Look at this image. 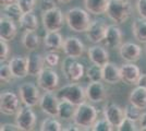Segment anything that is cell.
I'll return each instance as SVG.
<instances>
[{"label":"cell","mask_w":146,"mask_h":131,"mask_svg":"<svg viewBox=\"0 0 146 131\" xmlns=\"http://www.w3.org/2000/svg\"><path fill=\"white\" fill-rule=\"evenodd\" d=\"M87 10L81 8H72L66 12V22L70 30L76 33H85L92 23L91 17Z\"/></svg>","instance_id":"cell-1"},{"label":"cell","mask_w":146,"mask_h":131,"mask_svg":"<svg viewBox=\"0 0 146 131\" xmlns=\"http://www.w3.org/2000/svg\"><path fill=\"white\" fill-rule=\"evenodd\" d=\"M106 14L116 24H122L131 15V5L125 0H109Z\"/></svg>","instance_id":"cell-2"},{"label":"cell","mask_w":146,"mask_h":131,"mask_svg":"<svg viewBox=\"0 0 146 131\" xmlns=\"http://www.w3.org/2000/svg\"><path fill=\"white\" fill-rule=\"evenodd\" d=\"M74 124H76L83 129H90L97 120V109L90 103H82L76 106L74 114Z\"/></svg>","instance_id":"cell-3"},{"label":"cell","mask_w":146,"mask_h":131,"mask_svg":"<svg viewBox=\"0 0 146 131\" xmlns=\"http://www.w3.org/2000/svg\"><path fill=\"white\" fill-rule=\"evenodd\" d=\"M56 95L58 96L59 100H67L76 106L84 103L87 98L85 88L78 84L76 82H71L70 84L60 87L57 91Z\"/></svg>","instance_id":"cell-4"},{"label":"cell","mask_w":146,"mask_h":131,"mask_svg":"<svg viewBox=\"0 0 146 131\" xmlns=\"http://www.w3.org/2000/svg\"><path fill=\"white\" fill-rule=\"evenodd\" d=\"M78 58L67 56L63 60L61 70L69 82H79L85 74L84 65L76 60Z\"/></svg>","instance_id":"cell-5"},{"label":"cell","mask_w":146,"mask_h":131,"mask_svg":"<svg viewBox=\"0 0 146 131\" xmlns=\"http://www.w3.org/2000/svg\"><path fill=\"white\" fill-rule=\"evenodd\" d=\"M43 25L47 32L60 31L63 26V23L66 21V18L63 17V13L58 7H56L51 10L45 11L42 17Z\"/></svg>","instance_id":"cell-6"},{"label":"cell","mask_w":146,"mask_h":131,"mask_svg":"<svg viewBox=\"0 0 146 131\" xmlns=\"http://www.w3.org/2000/svg\"><path fill=\"white\" fill-rule=\"evenodd\" d=\"M59 75L51 68H45L37 76V85L45 92H54L59 86Z\"/></svg>","instance_id":"cell-7"},{"label":"cell","mask_w":146,"mask_h":131,"mask_svg":"<svg viewBox=\"0 0 146 131\" xmlns=\"http://www.w3.org/2000/svg\"><path fill=\"white\" fill-rule=\"evenodd\" d=\"M19 95H20L21 102L24 105L30 107H34L37 104H39V100L42 97L39 94V90L34 83H31V82L23 83L19 87Z\"/></svg>","instance_id":"cell-8"},{"label":"cell","mask_w":146,"mask_h":131,"mask_svg":"<svg viewBox=\"0 0 146 131\" xmlns=\"http://www.w3.org/2000/svg\"><path fill=\"white\" fill-rule=\"evenodd\" d=\"M20 100L18 95L11 91H5L0 94V112L3 115L11 116L19 112Z\"/></svg>","instance_id":"cell-9"},{"label":"cell","mask_w":146,"mask_h":131,"mask_svg":"<svg viewBox=\"0 0 146 131\" xmlns=\"http://www.w3.org/2000/svg\"><path fill=\"white\" fill-rule=\"evenodd\" d=\"M15 124L22 131H31L34 129L36 125V115L32 107L24 105V107L19 109L15 116Z\"/></svg>","instance_id":"cell-10"},{"label":"cell","mask_w":146,"mask_h":131,"mask_svg":"<svg viewBox=\"0 0 146 131\" xmlns=\"http://www.w3.org/2000/svg\"><path fill=\"white\" fill-rule=\"evenodd\" d=\"M108 26L103 20H94L92 21L90 27L85 32L87 39L93 44H99L105 41Z\"/></svg>","instance_id":"cell-11"},{"label":"cell","mask_w":146,"mask_h":131,"mask_svg":"<svg viewBox=\"0 0 146 131\" xmlns=\"http://www.w3.org/2000/svg\"><path fill=\"white\" fill-rule=\"evenodd\" d=\"M60 100L52 92H45L39 100V107L45 114L50 117H58Z\"/></svg>","instance_id":"cell-12"},{"label":"cell","mask_w":146,"mask_h":131,"mask_svg":"<svg viewBox=\"0 0 146 131\" xmlns=\"http://www.w3.org/2000/svg\"><path fill=\"white\" fill-rule=\"evenodd\" d=\"M84 49H85L84 44L76 36H68L63 41L62 50L69 57L80 58L84 54Z\"/></svg>","instance_id":"cell-13"},{"label":"cell","mask_w":146,"mask_h":131,"mask_svg":"<svg viewBox=\"0 0 146 131\" xmlns=\"http://www.w3.org/2000/svg\"><path fill=\"white\" fill-rule=\"evenodd\" d=\"M141 46L135 43L127 42L122 43V45L119 47V54L123 60L127 63H136L141 58Z\"/></svg>","instance_id":"cell-14"},{"label":"cell","mask_w":146,"mask_h":131,"mask_svg":"<svg viewBox=\"0 0 146 131\" xmlns=\"http://www.w3.org/2000/svg\"><path fill=\"white\" fill-rule=\"evenodd\" d=\"M104 116L111 125L113 126L115 129H117L122 122V120L125 118L124 110L120 106H118L117 104H113V103H109L105 106Z\"/></svg>","instance_id":"cell-15"},{"label":"cell","mask_w":146,"mask_h":131,"mask_svg":"<svg viewBox=\"0 0 146 131\" xmlns=\"http://www.w3.org/2000/svg\"><path fill=\"white\" fill-rule=\"evenodd\" d=\"M120 72H121L122 82L130 85H136L137 80L142 74L140 68L134 63H123L120 67Z\"/></svg>","instance_id":"cell-16"},{"label":"cell","mask_w":146,"mask_h":131,"mask_svg":"<svg viewBox=\"0 0 146 131\" xmlns=\"http://www.w3.org/2000/svg\"><path fill=\"white\" fill-rule=\"evenodd\" d=\"M9 66L12 70L14 78L23 79V78H26L27 75H30V73H29V60L25 57H13L9 61Z\"/></svg>","instance_id":"cell-17"},{"label":"cell","mask_w":146,"mask_h":131,"mask_svg":"<svg viewBox=\"0 0 146 131\" xmlns=\"http://www.w3.org/2000/svg\"><path fill=\"white\" fill-rule=\"evenodd\" d=\"M85 91L87 100L93 102V103H100V102L105 100L106 96H107L106 88L102 83V81L91 82L86 86Z\"/></svg>","instance_id":"cell-18"},{"label":"cell","mask_w":146,"mask_h":131,"mask_svg":"<svg viewBox=\"0 0 146 131\" xmlns=\"http://www.w3.org/2000/svg\"><path fill=\"white\" fill-rule=\"evenodd\" d=\"M87 55H88V59L92 61V63L98 65L100 67H104L106 63H109V54L103 46L94 45V46L90 47Z\"/></svg>","instance_id":"cell-19"},{"label":"cell","mask_w":146,"mask_h":131,"mask_svg":"<svg viewBox=\"0 0 146 131\" xmlns=\"http://www.w3.org/2000/svg\"><path fill=\"white\" fill-rule=\"evenodd\" d=\"M18 33V29L15 26V22L8 19L7 17H1L0 19V37L3 41L10 42L13 41Z\"/></svg>","instance_id":"cell-20"},{"label":"cell","mask_w":146,"mask_h":131,"mask_svg":"<svg viewBox=\"0 0 146 131\" xmlns=\"http://www.w3.org/2000/svg\"><path fill=\"white\" fill-rule=\"evenodd\" d=\"M105 45L111 49L119 48L122 45V32L117 25H109L105 37Z\"/></svg>","instance_id":"cell-21"},{"label":"cell","mask_w":146,"mask_h":131,"mask_svg":"<svg viewBox=\"0 0 146 131\" xmlns=\"http://www.w3.org/2000/svg\"><path fill=\"white\" fill-rule=\"evenodd\" d=\"M103 80L109 84H117L122 81L120 68L115 63H108L103 67Z\"/></svg>","instance_id":"cell-22"},{"label":"cell","mask_w":146,"mask_h":131,"mask_svg":"<svg viewBox=\"0 0 146 131\" xmlns=\"http://www.w3.org/2000/svg\"><path fill=\"white\" fill-rule=\"evenodd\" d=\"M29 60V73L32 76H38V74L45 69V57L38 53H33L27 57Z\"/></svg>","instance_id":"cell-23"},{"label":"cell","mask_w":146,"mask_h":131,"mask_svg":"<svg viewBox=\"0 0 146 131\" xmlns=\"http://www.w3.org/2000/svg\"><path fill=\"white\" fill-rule=\"evenodd\" d=\"M63 38L59 31L47 32L44 36V44L49 50H59L63 46Z\"/></svg>","instance_id":"cell-24"},{"label":"cell","mask_w":146,"mask_h":131,"mask_svg":"<svg viewBox=\"0 0 146 131\" xmlns=\"http://www.w3.org/2000/svg\"><path fill=\"white\" fill-rule=\"evenodd\" d=\"M129 102L141 109L146 108V87L136 85L129 95Z\"/></svg>","instance_id":"cell-25"},{"label":"cell","mask_w":146,"mask_h":131,"mask_svg":"<svg viewBox=\"0 0 146 131\" xmlns=\"http://www.w3.org/2000/svg\"><path fill=\"white\" fill-rule=\"evenodd\" d=\"M109 0H84L85 9L94 15H100L106 13Z\"/></svg>","instance_id":"cell-26"},{"label":"cell","mask_w":146,"mask_h":131,"mask_svg":"<svg viewBox=\"0 0 146 131\" xmlns=\"http://www.w3.org/2000/svg\"><path fill=\"white\" fill-rule=\"evenodd\" d=\"M22 44L27 50H36L40 45V37L35 31H26L22 37Z\"/></svg>","instance_id":"cell-27"},{"label":"cell","mask_w":146,"mask_h":131,"mask_svg":"<svg viewBox=\"0 0 146 131\" xmlns=\"http://www.w3.org/2000/svg\"><path fill=\"white\" fill-rule=\"evenodd\" d=\"M76 110V105L69 102L67 100H60L59 103V112L58 117L63 120H70L74 117V114Z\"/></svg>","instance_id":"cell-28"},{"label":"cell","mask_w":146,"mask_h":131,"mask_svg":"<svg viewBox=\"0 0 146 131\" xmlns=\"http://www.w3.org/2000/svg\"><path fill=\"white\" fill-rule=\"evenodd\" d=\"M132 33L136 41L140 43H146V20L135 19L132 24Z\"/></svg>","instance_id":"cell-29"},{"label":"cell","mask_w":146,"mask_h":131,"mask_svg":"<svg viewBox=\"0 0 146 131\" xmlns=\"http://www.w3.org/2000/svg\"><path fill=\"white\" fill-rule=\"evenodd\" d=\"M19 23L25 31H36L38 29V19L33 12L23 13Z\"/></svg>","instance_id":"cell-30"},{"label":"cell","mask_w":146,"mask_h":131,"mask_svg":"<svg viewBox=\"0 0 146 131\" xmlns=\"http://www.w3.org/2000/svg\"><path fill=\"white\" fill-rule=\"evenodd\" d=\"M3 15L14 22H20V20L23 15V11L21 10V8L19 7L17 2H12L10 5L3 7Z\"/></svg>","instance_id":"cell-31"},{"label":"cell","mask_w":146,"mask_h":131,"mask_svg":"<svg viewBox=\"0 0 146 131\" xmlns=\"http://www.w3.org/2000/svg\"><path fill=\"white\" fill-rule=\"evenodd\" d=\"M86 75L91 82H98L103 80V67L93 63L86 70Z\"/></svg>","instance_id":"cell-32"},{"label":"cell","mask_w":146,"mask_h":131,"mask_svg":"<svg viewBox=\"0 0 146 131\" xmlns=\"http://www.w3.org/2000/svg\"><path fill=\"white\" fill-rule=\"evenodd\" d=\"M62 129L63 128H62L61 124L58 120H56L54 117L46 118L40 124V130L42 131H61Z\"/></svg>","instance_id":"cell-33"},{"label":"cell","mask_w":146,"mask_h":131,"mask_svg":"<svg viewBox=\"0 0 146 131\" xmlns=\"http://www.w3.org/2000/svg\"><path fill=\"white\" fill-rule=\"evenodd\" d=\"M124 115L127 118L131 119V120L139 121L142 117V109L130 103L124 107Z\"/></svg>","instance_id":"cell-34"},{"label":"cell","mask_w":146,"mask_h":131,"mask_svg":"<svg viewBox=\"0 0 146 131\" xmlns=\"http://www.w3.org/2000/svg\"><path fill=\"white\" fill-rule=\"evenodd\" d=\"M93 131H111L113 130V126L110 124L109 121L106 118L99 119V120H96L95 124L92 126L91 128Z\"/></svg>","instance_id":"cell-35"},{"label":"cell","mask_w":146,"mask_h":131,"mask_svg":"<svg viewBox=\"0 0 146 131\" xmlns=\"http://www.w3.org/2000/svg\"><path fill=\"white\" fill-rule=\"evenodd\" d=\"M12 78L13 73L9 63H1V67H0V80H1V82L9 83Z\"/></svg>","instance_id":"cell-36"},{"label":"cell","mask_w":146,"mask_h":131,"mask_svg":"<svg viewBox=\"0 0 146 131\" xmlns=\"http://www.w3.org/2000/svg\"><path fill=\"white\" fill-rule=\"evenodd\" d=\"M15 2L21 8L23 13L33 12V10L36 7V0H15Z\"/></svg>","instance_id":"cell-37"},{"label":"cell","mask_w":146,"mask_h":131,"mask_svg":"<svg viewBox=\"0 0 146 131\" xmlns=\"http://www.w3.org/2000/svg\"><path fill=\"white\" fill-rule=\"evenodd\" d=\"M45 61H46V65H48L49 67H56L60 63V57L57 53H55V50H51L46 54Z\"/></svg>","instance_id":"cell-38"},{"label":"cell","mask_w":146,"mask_h":131,"mask_svg":"<svg viewBox=\"0 0 146 131\" xmlns=\"http://www.w3.org/2000/svg\"><path fill=\"white\" fill-rule=\"evenodd\" d=\"M135 122H136V121L131 120V119H129L125 117V118L122 120V122L120 124V126L117 128V130H119V131H135V130H137Z\"/></svg>","instance_id":"cell-39"},{"label":"cell","mask_w":146,"mask_h":131,"mask_svg":"<svg viewBox=\"0 0 146 131\" xmlns=\"http://www.w3.org/2000/svg\"><path fill=\"white\" fill-rule=\"evenodd\" d=\"M9 53H10V49H9V45L7 44V41L1 39V42H0V59H1V63L7 60V58L9 56Z\"/></svg>","instance_id":"cell-40"},{"label":"cell","mask_w":146,"mask_h":131,"mask_svg":"<svg viewBox=\"0 0 146 131\" xmlns=\"http://www.w3.org/2000/svg\"><path fill=\"white\" fill-rule=\"evenodd\" d=\"M136 10L141 18L146 20V0H136Z\"/></svg>","instance_id":"cell-41"},{"label":"cell","mask_w":146,"mask_h":131,"mask_svg":"<svg viewBox=\"0 0 146 131\" xmlns=\"http://www.w3.org/2000/svg\"><path fill=\"white\" fill-rule=\"evenodd\" d=\"M39 6H40V10L45 12V11H48L56 8V1L55 0H40L39 2Z\"/></svg>","instance_id":"cell-42"},{"label":"cell","mask_w":146,"mask_h":131,"mask_svg":"<svg viewBox=\"0 0 146 131\" xmlns=\"http://www.w3.org/2000/svg\"><path fill=\"white\" fill-rule=\"evenodd\" d=\"M1 131H19L21 130L20 127H19L17 124H3L1 125V128H0Z\"/></svg>","instance_id":"cell-43"},{"label":"cell","mask_w":146,"mask_h":131,"mask_svg":"<svg viewBox=\"0 0 146 131\" xmlns=\"http://www.w3.org/2000/svg\"><path fill=\"white\" fill-rule=\"evenodd\" d=\"M139 122H140V130L145 131L146 130V112H143V114H142V117H141V119L139 120Z\"/></svg>","instance_id":"cell-44"},{"label":"cell","mask_w":146,"mask_h":131,"mask_svg":"<svg viewBox=\"0 0 146 131\" xmlns=\"http://www.w3.org/2000/svg\"><path fill=\"white\" fill-rule=\"evenodd\" d=\"M136 85L146 87V73H142V74H141V76L139 78V80H137Z\"/></svg>","instance_id":"cell-45"},{"label":"cell","mask_w":146,"mask_h":131,"mask_svg":"<svg viewBox=\"0 0 146 131\" xmlns=\"http://www.w3.org/2000/svg\"><path fill=\"white\" fill-rule=\"evenodd\" d=\"M15 0H0V3H1V6H7V5H10V3H12L14 2Z\"/></svg>","instance_id":"cell-46"},{"label":"cell","mask_w":146,"mask_h":131,"mask_svg":"<svg viewBox=\"0 0 146 131\" xmlns=\"http://www.w3.org/2000/svg\"><path fill=\"white\" fill-rule=\"evenodd\" d=\"M58 2H60V3H69L71 0H57Z\"/></svg>","instance_id":"cell-47"},{"label":"cell","mask_w":146,"mask_h":131,"mask_svg":"<svg viewBox=\"0 0 146 131\" xmlns=\"http://www.w3.org/2000/svg\"><path fill=\"white\" fill-rule=\"evenodd\" d=\"M125 1H130V0H125Z\"/></svg>","instance_id":"cell-48"}]
</instances>
